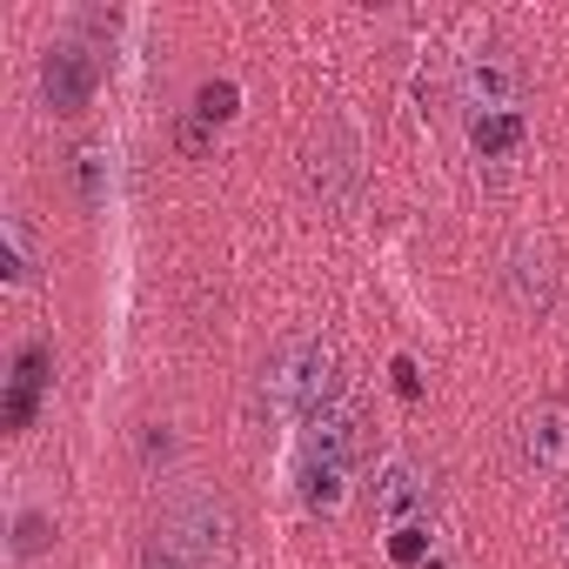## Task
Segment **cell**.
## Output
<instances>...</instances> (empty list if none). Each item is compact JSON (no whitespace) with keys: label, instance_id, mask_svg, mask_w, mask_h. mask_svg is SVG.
Wrapping results in <instances>:
<instances>
[{"label":"cell","instance_id":"6da1fadb","mask_svg":"<svg viewBox=\"0 0 569 569\" xmlns=\"http://www.w3.org/2000/svg\"><path fill=\"white\" fill-rule=\"evenodd\" d=\"M261 402L274 416H289V422H316L342 402V356L336 342L322 336H296V342H281L261 369Z\"/></svg>","mask_w":569,"mask_h":569},{"label":"cell","instance_id":"7a4b0ae2","mask_svg":"<svg viewBox=\"0 0 569 569\" xmlns=\"http://www.w3.org/2000/svg\"><path fill=\"white\" fill-rule=\"evenodd\" d=\"M356 469H362V416H356L349 402H336V409L316 416L309 436H302L296 489H302V502H309L316 516H336L342 496H349V482H356Z\"/></svg>","mask_w":569,"mask_h":569},{"label":"cell","instance_id":"3957f363","mask_svg":"<svg viewBox=\"0 0 569 569\" xmlns=\"http://www.w3.org/2000/svg\"><path fill=\"white\" fill-rule=\"evenodd\" d=\"M154 522H161L201 569H214V562L228 556V536H234V516H228V502H221L208 482H174V489L161 496Z\"/></svg>","mask_w":569,"mask_h":569},{"label":"cell","instance_id":"277c9868","mask_svg":"<svg viewBox=\"0 0 569 569\" xmlns=\"http://www.w3.org/2000/svg\"><path fill=\"white\" fill-rule=\"evenodd\" d=\"M302 188H309V201L329 208V214L356 208V194H362V148H356V134H349L342 121H329V128L302 148Z\"/></svg>","mask_w":569,"mask_h":569},{"label":"cell","instance_id":"5b68a950","mask_svg":"<svg viewBox=\"0 0 569 569\" xmlns=\"http://www.w3.org/2000/svg\"><path fill=\"white\" fill-rule=\"evenodd\" d=\"M522 94H529V81H522V61H516L509 48H476V54H462V68H456L462 121H469V114H522Z\"/></svg>","mask_w":569,"mask_h":569},{"label":"cell","instance_id":"8992f818","mask_svg":"<svg viewBox=\"0 0 569 569\" xmlns=\"http://www.w3.org/2000/svg\"><path fill=\"white\" fill-rule=\"evenodd\" d=\"M556 289H562V268H556V254H549L542 241H516V248L502 254V302H509L516 316L542 322V316L556 309Z\"/></svg>","mask_w":569,"mask_h":569},{"label":"cell","instance_id":"52a82bcc","mask_svg":"<svg viewBox=\"0 0 569 569\" xmlns=\"http://www.w3.org/2000/svg\"><path fill=\"white\" fill-rule=\"evenodd\" d=\"M429 502H436V482L416 456H389L382 476H376V516L382 529H422L429 522Z\"/></svg>","mask_w":569,"mask_h":569},{"label":"cell","instance_id":"ba28073f","mask_svg":"<svg viewBox=\"0 0 569 569\" xmlns=\"http://www.w3.org/2000/svg\"><path fill=\"white\" fill-rule=\"evenodd\" d=\"M94 88H101V68H94V54H88L81 41L48 48V61H41V94H48L54 114H88Z\"/></svg>","mask_w":569,"mask_h":569},{"label":"cell","instance_id":"9c48e42d","mask_svg":"<svg viewBox=\"0 0 569 569\" xmlns=\"http://www.w3.org/2000/svg\"><path fill=\"white\" fill-rule=\"evenodd\" d=\"M516 456L529 476H569V409L562 402H536L516 429Z\"/></svg>","mask_w":569,"mask_h":569},{"label":"cell","instance_id":"30bf717a","mask_svg":"<svg viewBox=\"0 0 569 569\" xmlns=\"http://www.w3.org/2000/svg\"><path fill=\"white\" fill-rule=\"evenodd\" d=\"M48 369H54L48 342H28L14 356V376H8V429H34V409L48 396Z\"/></svg>","mask_w":569,"mask_h":569},{"label":"cell","instance_id":"8fae6325","mask_svg":"<svg viewBox=\"0 0 569 569\" xmlns=\"http://www.w3.org/2000/svg\"><path fill=\"white\" fill-rule=\"evenodd\" d=\"M522 134H529V121H522V114H469V148H476L482 161L516 154V148H522Z\"/></svg>","mask_w":569,"mask_h":569},{"label":"cell","instance_id":"7c38bea8","mask_svg":"<svg viewBox=\"0 0 569 569\" xmlns=\"http://www.w3.org/2000/svg\"><path fill=\"white\" fill-rule=\"evenodd\" d=\"M74 188H81L88 208L108 201V154H101V148H74Z\"/></svg>","mask_w":569,"mask_h":569},{"label":"cell","instance_id":"4fadbf2b","mask_svg":"<svg viewBox=\"0 0 569 569\" xmlns=\"http://www.w3.org/2000/svg\"><path fill=\"white\" fill-rule=\"evenodd\" d=\"M141 569H201V562H194V556L161 529V522H154V529L141 536Z\"/></svg>","mask_w":569,"mask_h":569},{"label":"cell","instance_id":"5bb4252c","mask_svg":"<svg viewBox=\"0 0 569 569\" xmlns=\"http://www.w3.org/2000/svg\"><path fill=\"white\" fill-rule=\"evenodd\" d=\"M0 248H8V281H28V274H34V248H28V228H21V214H8V221H0Z\"/></svg>","mask_w":569,"mask_h":569},{"label":"cell","instance_id":"9a60e30c","mask_svg":"<svg viewBox=\"0 0 569 569\" xmlns=\"http://www.w3.org/2000/svg\"><path fill=\"white\" fill-rule=\"evenodd\" d=\"M234 101H241V94H234V81H208V88L194 94V114L214 128V121H228V114H234Z\"/></svg>","mask_w":569,"mask_h":569},{"label":"cell","instance_id":"2e32d148","mask_svg":"<svg viewBox=\"0 0 569 569\" xmlns=\"http://www.w3.org/2000/svg\"><path fill=\"white\" fill-rule=\"evenodd\" d=\"M48 542H54V522H48L41 509H28V516L14 522V556H41Z\"/></svg>","mask_w":569,"mask_h":569},{"label":"cell","instance_id":"e0dca14e","mask_svg":"<svg viewBox=\"0 0 569 569\" xmlns=\"http://www.w3.org/2000/svg\"><path fill=\"white\" fill-rule=\"evenodd\" d=\"M389 556L422 569V556H429V522H422V529H389Z\"/></svg>","mask_w":569,"mask_h":569},{"label":"cell","instance_id":"ac0fdd59","mask_svg":"<svg viewBox=\"0 0 569 569\" xmlns=\"http://www.w3.org/2000/svg\"><path fill=\"white\" fill-rule=\"evenodd\" d=\"M174 141H181V154H208V121L188 108V114L174 121Z\"/></svg>","mask_w":569,"mask_h":569},{"label":"cell","instance_id":"d6986e66","mask_svg":"<svg viewBox=\"0 0 569 569\" xmlns=\"http://www.w3.org/2000/svg\"><path fill=\"white\" fill-rule=\"evenodd\" d=\"M389 376H396V396H409V402L422 396V376H416V362H409V356H396V362H389Z\"/></svg>","mask_w":569,"mask_h":569},{"label":"cell","instance_id":"ffe728a7","mask_svg":"<svg viewBox=\"0 0 569 569\" xmlns=\"http://www.w3.org/2000/svg\"><path fill=\"white\" fill-rule=\"evenodd\" d=\"M168 449H174V442H168V429H161V422H154V429H148V436H141V462H148V469H154V462H168Z\"/></svg>","mask_w":569,"mask_h":569},{"label":"cell","instance_id":"44dd1931","mask_svg":"<svg viewBox=\"0 0 569 569\" xmlns=\"http://www.w3.org/2000/svg\"><path fill=\"white\" fill-rule=\"evenodd\" d=\"M562 536H569V502H562Z\"/></svg>","mask_w":569,"mask_h":569}]
</instances>
